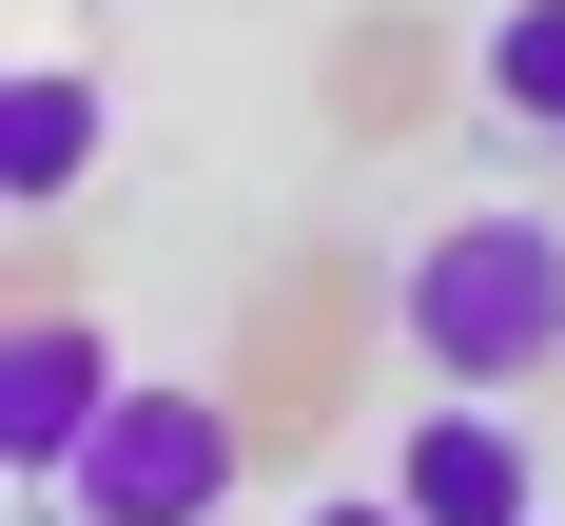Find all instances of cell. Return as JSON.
<instances>
[{
	"label": "cell",
	"mask_w": 565,
	"mask_h": 526,
	"mask_svg": "<svg viewBox=\"0 0 565 526\" xmlns=\"http://www.w3.org/2000/svg\"><path fill=\"white\" fill-rule=\"evenodd\" d=\"M234 468H254V449H234V409H215V390H117V409H98V449L40 487V526H215V507H234Z\"/></svg>",
	"instance_id": "cell-2"
},
{
	"label": "cell",
	"mask_w": 565,
	"mask_h": 526,
	"mask_svg": "<svg viewBox=\"0 0 565 526\" xmlns=\"http://www.w3.org/2000/svg\"><path fill=\"white\" fill-rule=\"evenodd\" d=\"M78 175H98V78H78V58H20V78H0V195L58 215Z\"/></svg>",
	"instance_id": "cell-5"
},
{
	"label": "cell",
	"mask_w": 565,
	"mask_h": 526,
	"mask_svg": "<svg viewBox=\"0 0 565 526\" xmlns=\"http://www.w3.org/2000/svg\"><path fill=\"white\" fill-rule=\"evenodd\" d=\"M391 332H409L429 390H526V371H565V215H526V195L429 215L409 273H391Z\"/></svg>",
	"instance_id": "cell-1"
},
{
	"label": "cell",
	"mask_w": 565,
	"mask_h": 526,
	"mask_svg": "<svg viewBox=\"0 0 565 526\" xmlns=\"http://www.w3.org/2000/svg\"><path fill=\"white\" fill-rule=\"evenodd\" d=\"M292 526H409V487H332V507H292Z\"/></svg>",
	"instance_id": "cell-7"
},
{
	"label": "cell",
	"mask_w": 565,
	"mask_h": 526,
	"mask_svg": "<svg viewBox=\"0 0 565 526\" xmlns=\"http://www.w3.org/2000/svg\"><path fill=\"white\" fill-rule=\"evenodd\" d=\"M391 487H409V526H546V468H526V429L488 390L409 409V429H391Z\"/></svg>",
	"instance_id": "cell-4"
},
{
	"label": "cell",
	"mask_w": 565,
	"mask_h": 526,
	"mask_svg": "<svg viewBox=\"0 0 565 526\" xmlns=\"http://www.w3.org/2000/svg\"><path fill=\"white\" fill-rule=\"evenodd\" d=\"M468 78H488L508 137H565V0H508V20L468 40Z\"/></svg>",
	"instance_id": "cell-6"
},
{
	"label": "cell",
	"mask_w": 565,
	"mask_h": 526,
	"mask_svg": "<svg viewBox=\"0 0 565 526\" xmlns=\"http://www.w3.org/2000/svg\"><path fill=\"white\" fill-rule=\"evenodd\" d=\"M117 390H137V371L98 351V312H20V332H0V468H20V487H58V468L98 449Z\"/></svg>",
	"instance_id": "cell-3"
}]
</instances>
